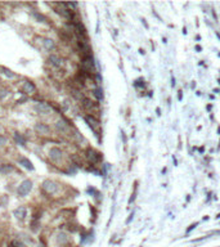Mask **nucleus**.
I'll return each instance as SVG.
<instances>
[{
  "label": "nucleus",
  "mask_w": 220,
  "mask_h": 247,
  "mask_svg": "<svg viewBox=\"0 0 220 247\" xmlns=\"http://www.w3.org/2000/svg\"><path fill=\"white\" fill-rule=\"evenodd\" d=\"M32 189V181L31 180H23L22 183L19 184V187H18V194L19 196H27V194L30 193V190Z\"/></svg>",
  "instance_id": "obj_1"
},
{
  "label": "nucleus",
  "mask_w": 220,
  "mask_h": 247,
  "mask_svg": "<svg viewBox=\"0 0 220 247\" xmlns=\"http://www.w3.org/2000/svg\"><path fill=\"white\" fill-rule=\"evenodd\" d=\"M34 110L40 115H49L51 112V107L48 106L46 103H36V104L34 106Z\"/></svg>",
  "instance_id": "obj_2"
},
{
  "label": "nucleus",
  "mask_w": 220,
  "mask_h": 247,
  "mask_svg": "<svg viewBox=\"0 0 220 247\" xmlns=\"http://www.w3.org/2000/svg\"><path fill=\"white\" fill-rule=\"evenodd\" d=\"M83 68L86 72H94V60L92 55H86L83 59Z\"/></svg>",
  "instance_id": "obj_3"
},
{
  "label": "nucleus",
  "mask_w": 220,
  "mask_h": 247,
  "mask_svg": "<svg viewBox=\"0 0 220 247\" xmlns=\"http://www.w3.org/2000/svg\"><path fill=\"white\" fill-rule=\"evenodd\" d=\"M43 189L46 190L48 193L53 194V193L57 192L58 187H57V184H55L53 180H44V181H43Z\"/></svg>",
  "instance_id": "obj_4"
},
{
  "label": "nucleus",
  "mask_w": 220,
  "mask_h": 247,
  "mask_svg": "<svg viewBox=\"0 0 220 247\" xmlns=\"http://www.w3.org/2000/svg\"><path fill=\"white\" fill-rule=\"evenodd\" d=\"M49 157L53 160V161H59L61 160V157H62V152H61V149L59 148H51L50 151H49Z\"/></svg>",
  "instance_id": "obj_5"
},
{
  "label": "nucleus",
  "mask_w": 220,
  "mask_h": 247,
  "mask_svg": "<svg viewBox=\"0 0 220 247\" xmlns=\"http://www.w3.org/2000/svg\"><path fill=\"white\" fill-rule=\"evenodd\" d=\"M13 214H14V216L17 219L23 220L26 216H27V209H26V207H18V209H16L14 211H13Z\"/></svg>",
  "instance_id": "obj_6"
},
{
  "label": "nucleus",
  "mask_w": 220,
  "mask_h": 247,
  "mask_svg": "<svg viewBox=\"0 0 220 247\" xmlns=\"http://www.w3.org/2000/svg\"><path fill=\"white\" fill-rule=\"evenodd\" d=\"M35 130L39 133V134H44V135H46V134H49L50 131V129L49 126H46L45 124H43V122H39L35 125Z\"/></svg>",
  "instance_id": "obj_7"
},
{
  "label": "nucleus",
  "mask_w": 220,
  "mask_h": 247,
  "mask_svg": "<svg viewBox=\"0 0 220 247\" xmlns=\"http://www.w3.org/2000/svg\"><path fill=\"white\" fill-rule=\"evenodd\" d=\"M19 163L22 165L23 167L28 169V170H34V165H32V162L30 161V160H27L26 157H21V158H19Z\"/></svg>",
  "instance_id": "obj_8"
},
{
  "label": "nucleus",
  "mask_w": 220,
  "mask_h": 247,
  "mask_svg": "<svg viewBox=\"0 0 220 247\" xmlns=\"http://www.w3.org/2000/svg\"><path fill=\"white\" fill-rule=\"evenodd\" d=\"M43 44H44V48H45L46 50H53L54 48H55V43L51 40V39H44Z\"/></svg>",
  "instance_id": "obj_9"
},
{
  "label": "nucleus",
  "mask_w": 220,
  "mask_h": 247,
  "mask_svg": "<svg viewBox=\"0 0 220 247\" xmlns=\"http://www.w3.org/2000/svg\"><path fill=\"white\" fill-rule=\"evenodd\" d=\"M55 128H57V130L58 131H67V129H68V125L64 122L63 120H59V121H57V124H55Z\"/></svg>",
  "instance_id": "obj_10"
},
{
  "label": "nucleus",
  "mask_w": 220,
  "mask_h": 247,
  "mask_svg": "<svg viewBox=\"0 0 220 247\" xmlns=\"http://www.w3.org/2000/svg\"><path fill=\"white\" fill-rule=\"evenodd\" d=\"M23 92L25 93H34L35 92V85L32 84V82H25L23 84Z\"/></svg>",
  "instance_id": "obj_11"
},
{
  "label": "nucleus",
  "mask_w": 220,
  "mask_h": 247,
  "mask_svg": "<svg viewBox=\"0 0 220 247\" xmlns=\"http://www.w3.org/2000/svg\"><path fill=\"white\" fill-rule=\"evenodd\" d=\"M49 62L53 64V66H55V67H61L62 66V60L59 59L57 55H50V57H49Z\"/></svg>",
  "instance_id": "obj_12"
},
{
  "label": "nucleus",
  "mask_w": 220,
  "mask_h": 247,
  "mask_svg": "<svg viewBox=\"0 0 220 247\" xmlns=\"http://www.w3.org/2000/svg\"><path fill=\"white\" fill-rule=\"evenodd\" d=\"M12 170H13V166H10V165H3V166H0V172L1 174H9Z\"/></svg>",
  "instance_id": "obj_13"
},
{
  "label": "nucleus",
  "mask_w": 220,
  "mask_h": 247,
  "mask_svg": "<svg viewBox=\"0 0 220 247\" xmlns=\"http://www.w3.org/2000/svg\"><path fill=\"white\" fill-rule=\"evenodd\" d=\"M14 139H16V142L18 143V144H21V146H25V143H26L25 138H23L22 135H19L18 133H16V134H14Z\"/></svg>",
  "instance_id": "obj_14"
},
{
  "label": "nucleus",
  "mask_w": 220,
  "mask_h": 247,
  "mask_svg": "<svg viewBox=\"0 0 220 247\" xmlns=\"http://www.w3.org/2000/svg\"><path fill=\"white\" fill-rule=\"evenodd\" d=\"M85 120L88 121V122H89V125H90V126H92L93 129L95 128V126H98V121H95V120H94V119L92 117V116H86V117H85Z\"/></svg>",
  "instance_id": "obj_15"
},
{
  "label": "nucleus",
  "mask_w": 220,
  "mask_h": 247,
  "mask_svg": "<svg viewBox=\"0 0 220 247\" xmlns=\"http://www.w3.org/2000/svg\"><path fill=\"white\" fill-rule=\"evenodd\" d=\"M4 75H5V76H8V77H14L16 75H14V73H13L10 70H7V68H4Z\"/></svg>",
  "instance_id": "obj_16"
},
{
  "label": "nucleus",
  "mask_w": 220,
  "mask_h": 247,
  "mask_svg": "<svg viewBox=\"0 0 220 247\" xmlns=\"http://www.w3.org/2000/svg\"><path fill=\"white\" fill-rule=\"evenodd\" d=\"M7 95H8V92H7V90H4V89H0V99L5 98Z\"/></svg>",
  "instance_id": "obj_17"
},
{
  "label": "nucleus",
  "mask_w": 220,
  "mask_h": 247,
  "mask_svg": "<svg viewBox=\"0 0 220 247\" xmlns=\"http://www.w3.org/2000/svg\"><path fill=\"white\" fill-rule=\"evenodd\" d=\"M94 94H95V97H97L98 99H102V98H103V94H101V90H99V89L94 90Z\"/></svg>",
  "instance_id": "obj_18"
},
{
  "label": "nucleus",
  "mask_w": 220,
  "mask_h": 247,
  "mask_svg": "<svg viewBox=\"0 0 220 247\" xmlns=\"http://www.w3.org/2000/svg\"><path fill=\"white\" fill-rule=\"evenodd\" d=\"M34 16H35V17H36V18H37L39 21L41 19V22H44V21H45V18H44V17H43L41 14H37V13H34Z\"/></svg>",
  "instance_id": "obj_19"
},
{
  "label": "nucleus",
  "mask_w": 220,
  "mask_h": 247,
  "mask_svg": "<svg viewBox=\"0 0 220 247\" xmlns=\"http://www.w3.org/2000/svg\"><path fill=\"white\" fill-rule=\"evenodd\" d=\"M7 142V139H5V138H0V146H1V144H4V143H5Z\"/></svg>",
  "instance_id": "obj_20"
},
{
  "label": "nucleus",
  "mask_w": 220,
  "mask_h": 247,
  "mask_svg": "<svg viewBox=\"0 0 220 247\" xmlns=\"http://www.w3.org/2000/svg\"><path fill=\"white\" fill-rule=\"evenodd\" d=\"M0 131H1V126H0Z\"/></svg>",
  "instance_id": "obj_21"
}]
</instances>
